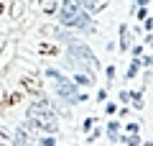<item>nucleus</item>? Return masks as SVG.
<instances>
[{
    "label": "nucleus",
    "mask_w": 153,
    "mask_h": 146,
    "mask_svg": "<svg viewBox=\"0 0 153 146\" xmlns=\"http://www.w3.org/2000/svg\"><path fill=\"white\" fill-rule=\"evenodd\" d=\"M26 120L38 131V133L56 136V131H59V115H56V108L49 100H33L26 108Z\"/></svg>",
    "instance_id": "1"
},
{
    "label": "nucleus",
    "mask_w": 153,
    "mask_h": 146,
    "mask_svg": "<svg viewBox=\"0 0 153 146\" xmlns=\"http://www.w3.org/2000/svg\"><path fill=\"white\" fill-rule=\"evenodd\" d=\"M46 77H49L51 85H54V92H56V97H59V103L76 105V103H84V100H87V95L79 92V87L74 85V80H69L66 75H61L59 69L49 67V69H46Z\"/></svg>",
    "instance_id": "2"
},
{
    "label": "nucleus",
    "mask_w": 153,
    "mask_h": 146,
    "mask_svg": "<svg viewBox=\"0 0 153 146\" xmlns=\"http://www.w3.org/2000/svg\"><path fill=\"white\" fill-rule=\"evenodd\" d=\"M66 62L76 67V72H84V75H92L94 77V69H100V62L94 56V51L89 49V44L84 41H71L66 44Z\"/></svg>",
    "instance_id": "3"
},
{
    "label": "nucleus",
    "mask_w": 153,
    "mask_h": 146,
    "mask_svg": "<svg viewBox=\"0 0 153 146\" xmlns=\"http://www.w3.org/2000/svg\"><path fill=\"white\" fill-rule=\"evenodd\" d=\"M82 11V5H79V0H64L59 5V13H56V21H59V26L69 28V23L76 18V13Z\"/></svg>",
    "instance_id": "4"
},
{
    "label": "nucleus",
    "mask_w": 153,
    "mask_h": 146,
    "mask_svg": "<svg viewBox=\"0 0 153 146\" xmlns=\"http://www.w3.org/2000/svg\"><path fill=\"white\" fill-rule=\"evenodd\" d=\"M69 28H74V31H82V33H92L94 31V21H92V13H87L82 8V11L76 13V18L69 23Z\"/></svg>",
    "instance_id": "5"
},
{
    "label": "nucleus",
    "mask_w": 153,
    "mask_h": 146,
    "mask_svg": "<svg viewBox=\"0 0 153 146\" xmlns=\"http://www.w3.org/2000/svg\"><path fill=\"white\" fill-rule=\"evenodd\" d=\"M130 46H133L130 28H128V23H123V26H120V44H117V49H120L123 54H125V51H130Z\"/></svg>",
    "instance_id": "6"
},
{
    "label": "nucleus",
    "mask_w": 153,
    "mask_h": 146,
    "mask_svg": "<svg viewBox=\"0 0 153 146\" xmlns=\"http://www.w3.org/2000/svg\"><path fill=\"white\" fill-rule=\"evenodd\" d=\"M79 5L84 8V11L87 13H100V11H105V8H107V0H79Z\"/></svg>",
    "instance_id": "7"
},
{
    "label": "nucleus",
    "mask_w": 153,
    "mask_h": 146,
    "mask_svg": "<svg viewBox=\"0 0 153 146\" xmlns=\"http://www.w3.org/2000/svg\"><path fill=\"white\" fill-rule=\"evenodd\" d=\"M120 120H110L107 128H105V133H107V138L112 141V144H120Z\"/></svg>",
    "instance_id": "8"
},
{
    "label": "nucleus",
    "mask_w": 153,
    "mask_h": 146,
    "mask_svg": "<svg viewBox=\"0 0 153 146\" xmlns=\"http://www.w3.org/2000/svg\"><path fill=\"white\" fill-rule=\"evenodd\" d=\"M74 85L76 87H92L94 85V77L92 75H84V72H76V75H74Z\"/></svg>",
    "instance_id": "9"
},
{
    "label": "nucleus",
    "mask_w": 153,
    "mask_h": 146,
    "mask_svg": "<svg viewBox=\"0 0 153 146\" xmlns=\"http://www.w3.org/2000/svg\"><path fill=\"white\" fill-rule=\"evenodd\" d=\"M54 36H56V41H61L64 46H66V44H71V41H76V36H74V33H69V31H64V26H61V28H56V31H54Z\"/></svg>",
    "instance_id": "10"
},
{
    "label": "nucleus",
    "mask_w": 153,
    "mask_h": 146,
    "mask_svg": "<svg viewBox=\"0 0 153 146\" xmlns=\"http://www.w3.org/2000/svg\"><path fill=\"white\" fill-rule=\"evenodd\" d=\"M140 56H138V59H135V56H133V62H130V67H128V72H125V80H133V77H135L138 75V72H140Z\"/></svg>",
    "instance_id": "11"
},
{
    "label": "nucleus",
    "mask_w": 153,
    "mask_h": 146,
    "mask_svg": "<svg viewBox=\"0 0 153 146\" xmlns=\"http://www.w3.org/2000/svg\"><path fill=\"white\" fill-rule=\"evenodd\" d=\"M120 144H125V146H143V141H140V136H138V133H125L120 138Z\"/></svg>",
    "instance_id": "12"
},
{
    "label": "nucleus",
    "mask_w": 153,
    "mask_h": 146,
    "mask_svg": "<svg viewBox=\"0 0 153 146\" xmlns=\"http://www.w3.org/2000/svg\"><path fill=\"white\" fill-rule=\"evenodd\" d=\"M130 103H133V108H135V110H140V108H143V92L133 90V92H130Z\"/></svg>",
    "instance_id": "13"
},
{
    "label": "nucleus",
    "mask_w": 153,
    "mask_h": 146,
    "mask_svg": "<svg viewBox=\"0 0 153 146\" xmlns=\"http://www.w3.org/2000/svg\"><path fill=\"white\" fill-rule=\"evenodd\" d=\"M36 146H56V138L51 133H41V138H38Z\"/></svg>",
    "instance_id": "14"
},
{
    "label": "nucleus",
    "mask_w": 153,
    "mask_h": 146,
    "mask_svg": "<svg viewBox=\"0 0 153 146\" xmlns=\"http://www.w3.org/2000/svg\"><path fill=\"white\" fill-rule=\"evenodd\" d=\"M94 123H97V118H84L82 120V131H84V133H89V131L94 128Z\"/></svg>",
    "instance_id": "15"
},
{
    "label": "nucleus",
    "mask_w": 153,
    "mask_h": 146,
    "mask_svg": "<svg viewBox=\"0 0 153 146\" xmlns=\"http://www.w3.org/2000/svg\"><path fill=\"white\" fill-rule=\"evenodd\" d=\"M130 54L135 56V59H138V56H143V44H133V46H130Z\"/></svg>",
    "instance_id": "16"
},
{
    "label": "nucleus",
    "mask_w": 153,
    "mask_h": 146,
    "mask_svg": "<svg viewBox=\"0 0 153 146\" xmlns=\"http://www.w3.org/2000/svg\"><path fill=\"white\" fill-rule=\"evenodd\" d=\"M140 64L146 67V69H151V67H153V54H146V56H140Z\"/></svg>",
    "instance_id": "17"
},
{
    "label": "nucleus",
    "mask_w": 153,
    "mask_h": 146,
    "mask_svg": "<svg viewBox=\"0 0 153 146\" xmlns=\"http://www.w3.org/2000/svg\"><path fill=\"white\" fill-rule=\"evenodd\" d=\"M135 16H138V21H146L148 18V5L146 8H135Z\"/></svg>",
    "instance_id": "18"
},
{
    "label": "nucleus",
    "mask_w": 153,
    "mask_h": 146,
    "mask_svg": "<svg viewBox=\"0 0 153 146\" xmlns=\"http://www.w3.org/2000/svg\"><path fill=\"white\" fill-rule=\"evenodd\" d=\"M140 131V123H125V133H138Z\"/></svg>",
    "instance_id": "19"
},
{
    "label": "nucleus",
    "mask_w": 153,
    "mask_h": 146,
    "mask_svg": "<svg viewBox=\"0 0 153 146\" xmlns=\"http://www.w3.org/2000/svg\"><path fill=\"white\" fill-rule=\"evenodd\" d=\"M117 100H120V103H130V92H128V90H120Z\"/></svg>",
    "instance_id": "20"
},
{
    "label": "nucleus",
    "mask_w": 153,
    "mask_h": 146,
    "mask_svg": "<svg viewBox=\"0 0 153 146\" xmlns=\"http://www.w3.org/2000/svg\"><path fill=\"white\" fill-rule=\"evenodd\" d=\"M105 77H107V82H112V80H115V67H112V64L105 69Z\"/></svg>",
    "instance_id": "21"
},
{
    "label": "nucleus",
    "mask_w": 153,
    "mask_h": 146,
    "mask_svg": "<svg viewBox=\"0 0 153 146\" xmlns=\"http://www.w3.org/2000/svg\"><path fill=\"white\" fill-rule=\"evenodd\" d=\"M151 5V0H133V8H146Z\"/></svg>",
    "instance_id": "22"
},
{
    "label": "nucleus",
    "mask_w": 153,
    "mask_h": 146,
    "mask_svg": "<svg viewBox=\"0 0 153 146\" xmlns=\"http://www.w3.org/2000/svg\"><path fill=\"white\" fill-rule=\"evenodd\" d=\"M105 100H107V90H105V87H102V90L97 92V103H105Z\"/></svg>",
    "instance_id": "23"
},
{
    "label": "nucleus",
    "mask_w": 153,
    "mask_h": 146,
    "mask_svg": "<svg viewBox=\"0 0 153 146\" xmlns=\"http://www.w3.org/2000/svg\"><path fill=\"white\" fill-rule=\"evenodd\" d=\"M105 110L112 115V113H117V105H115V103H107V105H105Z\"/></svg>",
    "instance_id": "24"
},
{
    "label": "nucleus",
    "mask_w": 153,
    "mask_h": 146,
    "mask_svg": "<svg viewBox=\"0 0 153 146\" xmlns=\"http://www.w3.org/2000/svg\"><path fill=\"white\" fill-rule=\"evenodd\" d=\"M146 82H151V69H146V72H143V85H146Z\"/></svg>",
    "instance_id": "25"
},
{
    "label": "nucleus",
    "mask_w": 153,
    "mask_h": 146,
    "mask_svg": "<svg viewBox=\"0 0 153 146\" xmlns=\"http://www.w3.org/2000/svg\"><path fill=\"white\" fill-rule=\"evenodd\" d=\"M153 28V18H146V31H151Z\"/></svg>",
    "instance_id": "26"
},
{
    "label": "nucleus",
    "mask_w": 153,
    "mask_h": 146,
    "mask_svg": "<svg viewBox=\"0 0 153 146\" xmlns=\"http://www.w3.org/2000/svg\"><path fill=\"white\" fill-rule=\"evenodd\" d=\"M143 146H153V141H143Z\"/></svg>",
    "instance_id": "27"
},
{
    "label": "nucleus",
    "mask_w": 153,
    "mask_h": 146,
    "mask_svg": "<svg viewBox=\"0 0 153 146\" xmlns=\"http://www.w3.org/2000/svg\"><path fill=\"white\" fill-rule=\"evenodd\" d=\"M0 146H13V144H0Z\"/></svg>",
    "instance_id": "28"
}]
</instances>
